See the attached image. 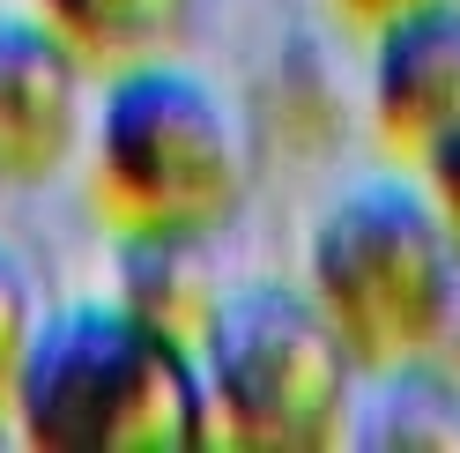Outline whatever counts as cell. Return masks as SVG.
I'll use <instances>...</instances> for the list:
<instances>
[{
    "label": "cell",
    "mask_w": 460,
    "mask_h": 453,
    "mask_svg": "<svg viewBox=\"0 0 460 453\" xmlns=\"http://www.w3.org/2000/svg\"><path fill=\"white\" fill-rule=\"evenodd\" d=\"M15 439L38 453H200L216 446L200 357L119 298L45 313L8 386Z\"/></svg>",
    "instance_id": "cell-1"
},
{
    "label": "cell",
    "mask_w": 460,
    "mask_h": 453,
    "mask_svg": "<svg viewBox=\"0 0 460 453\" xmlns=\"http://www.w3.org/2000/svg\"><path fill=\"white\" fill-rule=\"evenodd\" d=\"M90 193L111 231H208L245 216L252 156L230 97L186 60H149L104 75L90 104Z\"/></svg>",
    "instance_id": "cell-2"
},
{
    "label": "cell",
    "mask_w": 460,
    "mask_h": 453,
    "mask_svg": "<svg viewBox=\"0 0 460 453\" xmlns=\"http://www.w3.org/2000/svg\"><path fill=\"white\" fill-rule=\"evenodd\" d=\"M305 290L357 372L438 357L460 320V245L416 179H357L305 245Z\"/></svg>",
    "instance_id": "cell-3"
},
{
    "label": "cell",
    "mask_w": 460,
    "mask_h": 453,
    "mask_svg": "<svg viewBox=\"0 0 460 453\" xmlns=\"http://www.w3.org/2000/svg\"><path fill=\"white\" fill-rule=\"evenodd\" d=\"M193 357H200V386H208L216 446L238 453L349 446L364 372L305 282H275V275L230 282Z\"/></svg>",
    "instance_id": "cell-4"
},
{
    "label": "cell",
    "mask_w": 460,
    "mask_h": 453,
    "mask_svg": "<svg viewBox=\"0 0 460 453\" xmlns=\"http://www.w3.org/2000/svg\"><path fill=\"white\" fill-rule=\"evenodd\" d=\"M90 67L38 8H0V193L67 179L90 134Z\"/></svg>",
    "instance_id": "cell-5"
},
{
    "label": "cell",
    "mask_w": 460,
    "mask_h": 453,
    "mask_svg": "<svg viewBox=\"0 0 460 453\" xmlns=\"http://www.w3.org/2000/svg\"><path fill=\"white\" fill-rule=\"evenodd\" d=\"M364 38H371V127H379L386 156L416 164L423 141H438L460 120V0L409 8Z\"/></svg>",
    "instance_id": "cell-6"
},
{
    "label": "cell",
    "mask_w": 460,
    "mask_h": 453,
    "mask_svg": "<svg viewBox=\"0 0 460 453\" xmlns=\"http://www.w3.org/2000/svg\"><path fill=\"white\" fill-rule=\"evenodd\" d=\"M223 290L230 282L208 231H119L111 245V298L186 350H200Z\"/></svg>",
    "instance_id": "cell-7"
},
{
    "label": "cell",
    "mask_w": 460,
    "mask_h": 453,
    "mask_svg": "<svg viewBox=\"0 0 460 453\" xmlns=\"http://www.w3.org/2000/svg\"><path fill=\"white\" fill-rule=\"evenodd\" d=\"M60 31L90 75L149 67V60H186L208 0H31Z\"/></svg>",
    "instance_id": "cell-8"
},
{
    "label": "cell",
    "mask_w": 460,
    "mask_h": 453,
    "mask_svg": "<svg viewBox=\"0 0 460 453\" xmlns=\"http://www.w3.org/2000/svg\"><path fill=\"white\" fill-rule=\"evenodd\" d=\"M371 394L357 386V416H349V446H379V453H460V386L438 357H409L386 372H364Z\"/></svg>",
    "instance_id": "cell-9"
},
{
    "label": "cell",
    "mask_w": 460,
    "mask_h": 453,
    "mask_svg": "<svg viewBox=\"0 0 460 453\" xmlns=\"http://www.w3.org/2000/svg\"><path fill=\"white\" fill-rule=\"evenodd\" d=\"M38 320H45L38 313V275L0 245V394L15 386V364H22V350H31Z\"/></svg>",
    "instance_id": "cell-10"
},
{
    "label": "cell",
    "mask_w": 460,
    "mask_h": 453,
    "mask_svg": "<svg viewBox=\"0 0 460 453\" xmlns=\"http://www.w3.org/2000/svg\"><path fill=\"white\" fill-rule=\"evenodd\" d=\"M416 186L430 193V209H438V223H446V238L460 245V120H453L438 141H423V149H416Z\"/></svg>",
    "instance_id": "cell-11"
},
{
    "label": "cell",
    "mask_w": 460,
    "mask_h": 453,
    "mask_svg": "<svg viewBox=\"0 0 460 453\" xmlns=\"http://www.w3.org/2000/svg\"><path fill=\"white\" fill-rule=\"evenodd\" d=\"M341 22H357V31H379V22L409 15V8H438V0H334Z\"/></svg>",
    "instance_id": "cell-12"
},
{
    "label": "cell",
    "mask_w": 460,
    "mask_h": 453,
    "mask_svg": "<svg viewBox=\"0 0 460 453\" xmlns=\"http://www.w3.org/2000/svg\"><path fill=\"white\" fill-rule=\"evenodd\" d=\"M0 446H15V409H8V394H0Z\"/></svg>",
    "instance_id": "cell-13"
}]
</instances>
